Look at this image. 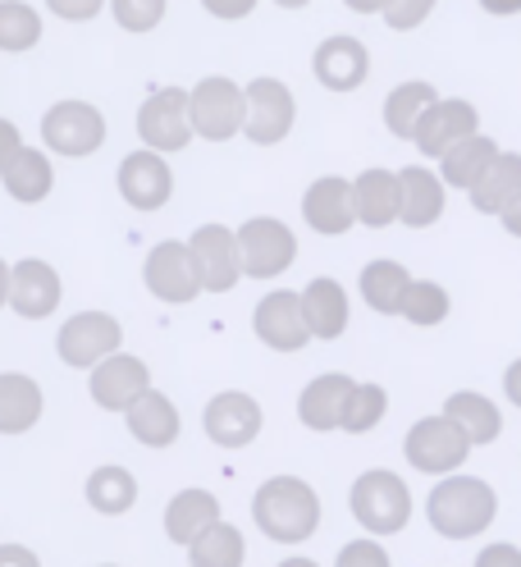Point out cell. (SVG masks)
Masks as SVG:
<instances>
[{
	"mask_svg": "<svg viewBox=\"0 0 521 567\" xmlns=\"http://www.w3.org/2000/svg\"><path fill=\"white\" fill-rule=\"evenodd\" d=\"M101 567H115V563H101Z\"/></svg>",
	"mask_w": 521,
	"mask_h": 567,
	"instance_id": "50",
	"label": "cell"
},
{
	"mask_svg": "<svg viewBox=\"0 0 521 567\" xmlns=\"http://www.w3.org/2000/svg\"><path fill=\"white\" fill-rule=\"evenodd\" d=\"M143 279H147V289L160 302H174V307H184V302H192L201 293V275H197V261H192V247L174 243V238L156 243L147 252Z\"/></svg>",
	"mask_w": 521,
	"mask_h": 567,
	"instance_id": "10",
	"label": "cell"
},
{
	"mask_svg": "<svg viewBox=\"0 0 521 567\" xmlns=\"http://www.w3.org/2000/svg\"><path fill=\"white\" fill-rule=\"evenodd\" d=\"M476 133H480L476 105L462 96H439L430 105V115L421 120V128H416V147H421V156H430V161H444L448 152L462 147V142Z\"/></svg>",
	"mask_w": 521,
	"mask_h": 567,
	"instance_id": "14",
	"label": "cell"
},
{
	"mask_svg": "<svg viewBox=\"0 0 521 567\" xmlns=\"http://www.w3.org/2000/svg\"><path fill=\"white\" fill-rule=\"evenodd\" d=\"M192 128L206 142H229L248 128V87H238L225 74H211L192 87Z\"/></svg>",
	"mask_w": 521,
	"mask_h": 567,
	"instance_id": "6",
	"label": "cell"
},
{
	"mask_svg": "<svg viewBox=\"0 0 521 567\" xmlns=\"http://www.w3.org/2000/svg\"><path fill=\"white\" fill-rule=\"evenodd\" d=\"M439 101V92L430 83H398L389 96H385V128L394 137H411L416 142V128L430 115V105Z\"/></svg>",
	"mask_w": 521,
	"mask_h": 567,
	"instance_id": "31",
	"label": "cell"
},
{
	"mask_svg": "<svg viewBox=\"0 0 521 567\" xmlns=\"http://www.w3.org/2000/svg\"><path fill=\"white\" fill-rule=\"evenodd\" d=\"M430 14V0H411V6H385V19H389V28H416Z\"/></svg>",
	"mask_w": 521,
	"mask_h": 567,
	"instance_id": "41",
	"label": "cell"
},
{
	"mask_svg": "<svg viewBox=\"0 0 521 567\" xmlns=\"http://www.w3.org/2000/svg\"><path fill=\"white\" fill-rule=\"evenodd\" d=\"M302 220L325 238L347 234L357 225V184H347L343 174H325V179H316L302 197Z\"/></svg>",
	"mask_w": 521,
	"mask_h": 567,
	"instance_id": "15",
	"label": "cell"
},
{
	"mask_svg": "<svg viewBox=\"0 0 521 567\" xmlns=\"http://www.w3.org/2000/svg\"><path fill=\"white\" fill-rule=\"evenodd\" d=\"M147 394H152V371H147V362L128 358V352H119V358H111L106 367L92 371V403L106 408V412L128 416Z\"/></svg>",
	"mask_w": 521,
	"mask_h": 567,
	"instance_id": "17",
	"label": "cell"
},
{
	"mask_svg": "<svg viewBox=\"0 0 521 567\" xmlns=\"http://www.w3.org/2000/svg\"><path fill=\"white\" fill-rule=\"evenodd\" d=\"M119 343H124V330H119L115 316H106V311H79V316H69V321L60 326V334H55L60 362L74 367V371L106 367L111 358H119Z\"/></svg>",
	"mask_w": 521,
	"mask_h": 567,
	"instance_id": "5",
	"label": "cell"
},
{
	"mask_svg": "<svg viewBox=\"0 0 521 567\" xmlns=\"http://www.w3.org/2000/svg\"><path fill=\"white\" fill-rule=\"evenodd\" d=\"M334 567H394V563H389V554L379 540H353V545L338 549Z\"/></svg>",
	"mask_w": 521,
	"mask_h": 567,
	"instance_id": "40",
	"label": "cell"
},
{
	"mask_svg": "<svg viewBox=\"0 0 521 567\" xmlns=\"http://www.w3.org/2000/svg\"><path fill=\"white\" fill-rule=\"evenodd\" d=\"M19 152H23V147H19V128L6 120V124H0V165H10Z\"/></svg>",
	"mask_w": 521,
	"mask_h": 567,
	"instance_id": "44",
	"label": "cell"
},
{
	"mask_svg": "<svg viewBox=\"0 0 521 567\" xmlns=\"http://www.w3.org/2000/svg\"><path fill=\"white\" fill-rule=\"evenodd\" d=\"M448 206V193L439 184L435 169H421V165H403L398 169V220L407 229H426L444 216Z\"/></svg>",
	"mask_w": 521,
	"mask_h": 567,
	"instance_id": "22",
	"label": "cell"
},
{
	"mask_svg": "<svg viewBox=\"0 0 521 567\" xmlns=\"http://www.w3.org/2000/svg\"><path fill=\"white\" fill-rule=\"evenodd\" d=\"M347 504H353V517L371 530V536H398V530L411 522V489L394 472H362L353 481Z\"/></svg>",
	"mask_w": 521,
	"mask_h": 567,
	"instance_id": "3",
	"label": "cell"
},
{
	"mask_svg": "<svg viewBox=\"0 0 521 567\" xmlns=\"http://www.w3.org/2000/svg\"><path fill=\"white\" fill-rule=\"evenodd\" d=\"M119 193H124V202L133 206V210H160L165 202H169V193H174V174H169V165H165V156L160 152H133V156H124L119 161Z\"/></svg>",
	"mask_w": 521,
	"mask_h": 567,
	"instance_id": "20",
	"label": "cell"
},
{
	"mask_svg": "<svg viewBox=\"0 0 521 567\" xmlns=\"http://www.w3.org/2000/svg\"><path fill=\"white\" fill-rule=\"evenodd\" d=\"M115 19L128 32H152L165 19V0H115Z\"/></svg>",
	"mask_w": 521,
	"mask_h": 567,
	"instance_id": "39",
	"label": "cell"
},
{
	"mask_svg": "<svg viewBox=\"0 0 521 567\" xmlns=\"http://www.w3.org/2000/svg\"><path fill=\"white\" fill-rule=\"evenodd\" d=\"M128 435L147 449H169L179 440V408H174L160 389H152V394L128 412Z\"/></svg>",
	"mask_w": 521,
	"mask_h": 567,
	"instance_id": "29",
	"label": "cell"
},
{
	"mask_svg": "<svg viewBox=\"0 0 521 567\" xmlns=\"http://www.w3.org/2000/svg\"><path fill=\"white\" fill-rule=\"evenodd\" d=\"M411 284H416V279L407 275V266L379 257V261H366V266H362L357 289H362V298H366L371 311H379V316H403V302H407V293H411Z\"/></svg>",
	"mask_w": 521,
	"mask_h": 567,
	"instance_id": "24",
	"label": "cell"
},
{
	"mask_svg": "<svg viewBox=\"0 0 521 567\" xmlns=\"http://www.w3.org/2000/svg\"><path fill=\"white\" fill-rule=\"evenodd\" d=\"M426 517L444 540H471L484 536L499 517V494L490 481L480 476H448L430 489L426 499Z\"/></svg>",
	"mask_w": 521,
	"mask_h": 567,
	"instance_id": "2",
	"label": "cell"
},
{
	"mask_svg": "<svg viewBox=\"0 0 521 567\" xmlns=\"http://www.w3.org/2000/svg\"><path fill=\"white\" fill-rule=\"evenodd\" d=\"M476 567H521V549L517 545H484L480 554H476Z\"/></svg>",
	"mask_w": 521,
	"mask_h": 567,
	"instance_id": "42",
	"label": "cell"
},
{
	"mask_svg": "<svg viewBox=\"0 0 521 567\" xmlns=\"http://www.w3.org/2000/svg\"><path fill=\"white\" fill-rule=\"evenodd\" d=\"M252 6H220V0H216V6H211V14H248Z\"/></svg>",
	"mask_w": 521,
	"mask_h": 567,
	"instance_id": "48",
	"label": "cell"
},
{
	"mask_svg": "<svg viewBox=\"0 0 521 567\" xmlns=\"http://www.w3.org/2000/svg\"><path fill=\"white\" fill-rule=\"evenodd\" d=\"M0 179H6V193L14 202H42L51 193V184H55V169H51L46 152L23 147L10 165H0Z\"/></svg>",
	"mask_w": 521,
	"mask_h": 567,
	"instance_id": "32",
	"label": "cell"
},
{
	"mask_svg": "<svg viewBox=\"0 0 521 567\" xmlns=\"http://www.w3.org/2000/svg\"><path fill=\"white\" fill-rule=\"evenodd\" d=\"M261 403L252 394H242V389H229V394H216L211 403H206L201 412V425L206 435H211V444L220 449H242L252 444L261 435Z\"/></svg>",
	"mask_w": 521,
	"mask_h": 567,
	"instance_id": "16",
	"label": "cell"
},
{
	"mask_svg": "<svg viewBox=\"0 0 521 567\" xmlns=\"http://www.w3.org/2000/svg\"><path fill=\"white\" fill-rule=\"evenodd\" d=\"M252 330L265 348L274 352H302L311 339V326H306V311H302V293H289V289H274L257 302L252 311Z\"/></svg>",
	"mask_w": 521,
	"mask_h": 567,
	"instance_id": "11",
	"label": "cell"
},
{
	"mask_svg": "<svg viewBox=\"0 0 521 567\" xmlns=\"http://www.w3.org/2000/svg\"><path fill=\"white\" fill-rule=\"evenodd\" d=\"M403 453H407V463L416 472H426V476H454L462 463H467V453H471V435L462 431V425L454 416H421L407 431L403 440Z\"/></svg>",
	"mask_w": 521,
	"mask_h": 567,
	"instance_id": "4",
	"label": "cell"
},
{
	"mask_svg": "<svg viewBox=\"0 0 521 567\" xmlns=\"http://www.w3.org/2000/svg\"><path fill=\"white\" fill-rule=\"evenodd\" d=\"M293 120H298V101L280 79H252L248 83V128L242 133H248L257 147L284 142Z\"/></svg>",
	"mask_w": 521,
	"mask_h": 567,
	"instance_id": "12",
	"label": "cell"
},
{
	"mask_svg": "<svg viewBox=\"0 0 521 567\" xmlns=\"http://www.w3.org/2000/svg\"><path fill=\"white\" fill-rule=\"evenodd\" d=\"M6 302L23 316V321H46V316L60 307V275H55V266L38 261V257L10 266Z\"/></svg>",
	"mask_w": 521,
	"mask_h": 567,
	"instance_id": "18",
	"label": "cell"
},
{
	"mask_svg": "<svg viewBox=\"0 0 521 567\" xmlns=\"http://www.w3.org/2000/svg\"><path fill=\"white\" fill-rule=\"evenodd\" d=\"M216 526H220V499L211 489H179L165 508V536L174 545H197Z\"/></svg>",
	"mask_w": 521,
	"mask_h": 567,
	"instance_id": "23",
	"label": "cell"
},
{
	"mask_svg": "<svg viewBox=\"0 0 521 567\" xmlns=\"http://www.w3.org/2000/svg\"><path fill=\"white\" fill-rule=\"evenodd\" d=\"M0 567H42V558L32 549H23V545H6L0 549Z\"/></svg>",
	"mask_w": 521,
	"mask_h": 567,
	"instance_id": "43",
	"label": "cell"
},
{
	"mask_svg": "<svg viewBox=\"0 0 521 567\" xmlns=\"http://www.w3.org/2000/svg\"><path fill=\"white\" fill-rule=\"evenodd\" d=\"M252 517L261 526V536L280 545H302L321 526V499L302 476H270L252 494Z\"/></svg>",
	"mask_w": 521,
	"mask_h": 567,
	"instance_id": "1",
	"label": "cell"
},
{
	"mask_svg": "<svg viewBox=\"0 0 521 567\" xmlns=\"http://www.w3.org/2000/svg\"><path fill=\"white\" fill-rule=\"evenodd\" d=\"M238 247H242V275L252 279H274L298 261V238L284 220L274 216H257L238 229Z\"/></svg>",
	"mask_w": 521,
	"mask_h": 567,
	"instance_id": "9",
	"label": "cell"
},
{
	"mask_svg": "<svg viewBox=\"0 0 521 567\" xmlns=\"http://www.w3.org/2000/svg\"><path fill=\"white\" fill-rule=\"evenodd\" d=\"M302 311H306V326L316 339H338L347 330V293L330 275L311 279L306 293H302Z\"/></svg>",
	"mask_w": 521,
	"mask_h": 567,
	"instance_id": "27",
	"label": "cell"
},
{
	"mask_svg": "<svg viewBox=\"0 0 521 567\" xmlns=\"http://www.w3.org/2000/svg\"><path fill=\"white\" fill-rule=\"evenodd\" d=\"M353 394H357V380H347L338 371L316 375V380L302 389L298 416H302L306 431H343V416H347V403H353Z\"/></svg>",
	"mask_w": 521,
	"mask_h": 567,
	"instance_id": "21",
	"label": "cell"
},
{
	"mask_svg": "<svg viewBox=\"0 0 521 567\" xmlns=\"http://www.w3.org/2000/svg\"><path fill=\"white\" fill-rule=\"evenodd\" d=\"M521 197V156L517 152H503L499 161H494V169L484 174V179L476 184V193H471V206L480 210V216H508V206Z\"/></svg>",
	"mask_w": 521,
	"mask_h": 567,
	"instance_id": "30",
	"label": "cell"
},
{
	"mask_svg": "<svg viewBox=\"0 0 521 567\" xmlns=\"http://www.w3.org/2000/svg\"><path fill=\"white\" fill-rule=\"evenodd\" d=\"M403 321H411V326H444L448 321V293L439 289V284H430V279H416L407 302H403Z\"/></svg>",
	"mask_w": 521,
	"mask_h": 567,
	"instance_id": "38",
	"label": "cell"
},
{
	"mask_svg": "<svg viewBox=\"0 0 521 567\" xmlns=\"http://www.w3.org/2000/svg\"><path fill=\"white\" fill-rule=\"evenodd\" d=\"M42 142L55 156H92L106 142V115L87 101H60L42 115Z\"/></svg>",
	"mask_w": 521,
	"mask_h": 567,
	"instance_id": "8",
	"label": "cell"
},
{
	"mask_svg": "<svg viewBox=\"0 0 521 567\" xmlns=\"http://www.w3.org/2000/svg\"><path fill=\"white\" fill-rule=\"evenodd\" d=\"M444 416H454L462 431L471 435V444H494L499 440V431H503V416H499V408L484 399V394H471V389H458L454 399H448V408H444Z\"/></svg>",
	"mask_w": 521,
	"mask_h": 567,
	"instance_id": "34",
	"label": "cell"
},
{
	"mask_svg": "<svg viewBox=\"0 0 521 567\" xmlns=\"http://www.w3.org/2000/svg\"><path fill=\"white\" fill-rule=\"evenodd\" d=\"M503 229L512 234V238H521V197L508 206V216H503Z\"/></svg>",
	"mask_w": 521,
	"mask_h": 567,
	"instance_id": "47",
	"label": "cell"
},
{
	"mask_svg": "<svg viewBox=\"0 0 521 567\" xmlns=\"http://www.w3.org/2000/svg\"><path fill=\"white\" fill-rule=\"evenodd\" d=\"M311 74L325 92H357L366 79H371V51L338 32V38H325L316 47V60H311Z\"/></svg>",
	"mask_w": 521,
	"mask_h": 567,
	"instance_id": "19",
	"label": "cell"
},
{
	"mask_svg": "<svg viewBox=\"0 0 521 567\" xmlns=\"http://www.w3.org/2000/svg\"><path fill=\"white\" fill-rule=\"evenodd\" d=\"M137 137L147 142V152H184L197 137L192 128V92L184 87H160L156 96L143 101L137 111Z\"/></svg>",
	"mask_w": 521,
	"mask_h": 567,
	"instance_id": "7",
	"label": "cell"
},
{
	"mask_svg": "<svg viewBox=\"0 0 521 567\" xmlns=\"http://www.w3.org/2000/svg\"><path fill=\"white\" fill-rule=\"evenodd\" d=\"M192 261H197V275H201V289L206 293H229L238 275H242V247H238V234L225 229V225H201L192 238Z\"/></svg>",
	"mask_w": 521,
	"mask_h": 567,
	"instance_id": "13",
	"label": "cell"
},
{
	"mask_svg": "<svg viewBox=\"0 0 521 567\" xmlns=\"http://www.w3.org/2000/svg\"><path fill=\"white\" fill-rule=\"evenodd\" d=\"M499 156H503V152L494 147V137L476 133V137H467L462 147H454V152H448V156L439 161L444 184H448V188H467V193H476V184L494 169V161H499Z\"/></svg>",
	"mask_w": 521,
	"mask_h": 567,
	"instance_id": "26",
	"label": "cell"
},
{
	"mask_svg": "<svg viewBox=\"0 0 521 567\" xmlns=\"http://www.w3.org/2000/svg\"><path fill=\"white\" fill-rule=\"evenodd\" d=\"M385 412H389V394L379 384H357V394H353V403H347V416H343V431L347 435H366V431H375L379 421H385Z\"/></svg>",
	"mask_w": 521,
	"mask_h": 567,
	"instance_id": "37",
	"label": "cell"
},
{
	"mask_svg": "<svg viewBox=\"0 0 521 567\" xmlns=\"http://www.w3.org/2000/svg\"><path fill=\"white\" fill-rule=\"evenodd\" d=\"M357 220L366 229H385L398 220V174L394 169L357 174Z\"/></svg>",
	"mask_w": 521,
	"mask_h": 567,
	"instance_id": "28",
	"label": "cell"
},
{
	"mask_svg": "<svg viewBox=\"0 0 521 567\" xmlns=\"http://www.w3.org/2000/svg\"><path fill=\"white\" fill-rule=\"evenodd\" d=\"M42 42V19L32 6H19V0H10V6H0V51H28Z\"/></svg>",
	"mask_w": 521,
	"mask_h": 567,
	"instance_id": "36",
	"label": "cell"
},
{
	"mask_svg": "<svg viewBox=\"0 0 521 567\" xmlns=\"http://www.w3.org/2000/svg\"><path fill=\"white\" fill-rule=\"evenodd\" d=\"M192 567H242V558H248V545H242V530L220 522L216 530H206V536L192 545Z\"/></svg>",
	"mask_w": 521,
	"mask_h": 567,
	"instance_id": "35",
	"label": "cell"
},
{
	"mask_svg": "<svg viewBox=\"0 0 521 567\" xmlns=\"http://www.w3.org/2000/svg\"><path fill=\"white\" fill-rule=\"evenodd\" d=\"M51 10H55V14H64V19H92L101 6H96V0H83V6H69V0H55Z\"/></svg>",
	"mask_w": 521,
	"mask_h": 567,
	"instance_id": "46",
	"label": "cell"
},
{
	"mask_svg": "<svg viewBox=\"0 0 521 567\" xmlns=\"http://www.w3.org/2000/svg\"><path fill=\"white\" fill-rule=\"evenodd\" d=\"M503 394H508V403H512V408H521V358L503 371Z\"/></svg>",
	"mask_w": 521,
	"mask_h": 567,
	"instance_id": "45",
	"label": "cell"
},
{
	"mask_svg": "<svg viewBox=\"0 0 521 567\" xmlns=\"http://www.w3.org/2000/svg\"><path fill=\"white\" fill-rule=\"evenodd\" d=\"M280 567H321V563H311V558H284Z\"/></svg>",
	"mask_w": 521,
	"mask_h": 567,
	"instance_id": "49",
	"label": "cell"
},
{
	"mask_svg": "<svg viewBox=\"0 0 521 567\" xmlns=\"http://www.w3.org/2000/svg\"><path fill=\"white\" fill-rule=\"evenodd\" d=\"M42 416V389L23 371H6L0 375V431L6 435H23L28 425H38Z\"/></svg>",
	"mask_w": 521,
	"mask_h": 567,
	"instance_id": "25",
	"label": "cell"
},
{
	"mask_svg": "<svg viewBox=\"0 0 521 567\" xmlns=\"http://www.w3.org/2000/svg\"><path fill=\"white\" fill-rule=\"evenodd\" d=\"M87 504L101 513V517H124L133 504H137V481L128 467L111 463V467H96L87 476Z\"/></svg>",
	"mask_w": 521,
	"mask_h": 567,
	"instance_id": "33",
	"label": "cell"
}]
</instances>
